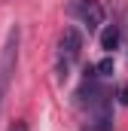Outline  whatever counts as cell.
<instances>
[{
    "label": "cell",
    "instance_id": "6da1fadb",
    "mask_svg": "<svg viewBox=\"0 0 128 131\" xmlns=\"http://www.w3.org/2000/svg\"><path fill=\"white\" fill-rule=\"evenodd\" d=\"M18 46H22V28H18V25H12V28L6 31L3 49H0V113H3L6 95H9L12 79H15V67H18Z\"/></svg>",
    "mask_w": 128,
    "mask_h": 131
},
{
    "label": "cell",
    "instance_id": "7a4b0ae2",
    "mask_svg": "<svg viewBox=\"0 0 128 131\" xmlns=\"http://www.w3.org/2000/svg\"><path fill=\"white\" fill-rule=\"evenodd\" d=\"M79 55H82V34L76 28H64L61 37H58V49H55V73H58V79L70 76V70L76 67Z\"/></svg>",
    "mask_w": 128,
    "mask_h": 131
},
{
    "label": "cell",
    "instance_id": "3957f363",
    "mask_svg": "<svg viewBox=\"0 0 128 131\" xmlns=\"http://www.w3.org/2000/svg\"><path fill=\"white\" fill-rule=\"evenodd\" d=\"M70 12H73L89 31H101V25H104V6H101V0H76V3L70 6Z\"/></svg>",
    "mask_w": 128,
    "mask_h": 131
},
{
    "label": "cell",
    "instance_id": "277c9868",
    "mask_svg": "<svg viewBox=\"0 0 128 131\" xmlns=\"http://www.w3.org/2000/svg\"><path fill=\"white\" fill-rule=\"evenodd\" d=\"M122 28L113 21V25H104V31H101V49L104 52H116L119 46H122Z\"/></svg>",
    "mask_w": 128,
    "mask_h": 131
},
{
    "label": "cell",
    "instance_id": "5b68a950",
    "mask_svg": "<svg viewBox=\"0 0 128 131\" xmlns=\"http://www.w3.org/2000/svg\"><path fill=\"white\" fill-rule=\"evenodd\" d=\"M95 70L101 73V76H110V73H113V61H110V58H104V61H101V64H98Z\"/></svg>",
    "mask_w": 128,
    "mask_h": 131
},
{
    "label": "cell",
    "instance_id": "8992f818",
    "mask_svg": "<svg viewBox=\"0 0 128 131\" xmlns=\"http://www.w3.org/2000/svg\"><path fill=\"white\" fill-rule=\"evenodd\" d=\"M9 131H28V122H25V119H15V122L9 125Z\"/></svg>",
    "mask_w": 128,
    "mask_h": 131
},
{
    "label": "cell",
    "instance_id": "52a82bcc",
    "mask_svg": "<svg viewBox=\"0 0 128 131\" xmlns=\"http://www.w3.org/2000/svg\"><path fill=\"white\" fill-rule=\"evenodd\" d=\"M119 104H128V85H119Z\"/></svg>",
    "mask_w": 128,
    "mask_h": 131
}]
</instances>
